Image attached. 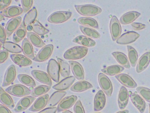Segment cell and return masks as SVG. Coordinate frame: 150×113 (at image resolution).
Here are the masks:
<instances>
[{"instance_id": "obj_53", "label": "cell", "mask_w": 150, "mask_h": 113, "mask_svg": "<svg viewBox=\"0 0 150 113\" xmlns=\"http://www.w3.org/2000/svg\"><path fill=\"white\" fill-rule=\"evenodd\" d=\"M129 111L127 110H122L119 112H117V113H129Z\"/></svg>"}, {"instance_id": "obj_55", "label": "cell", "mask_w": 150, "mask_h": 113, "mask_svg": "<svg viewBox=\"0 0 150 113\" xmlns=\"http://www.w3.org/2000/svg\"><path fill=\"white\" fill-rule=\"evenodd\" d=\"M4 16L2 15V14H1V21L3 20L4 19Z\"/></svg>"}, {"instance_id": "obj_9", "label": "cell", "mask_w": 150, "mask_h": 113, "mask_svg": "<svg viewBox=\"0 0 150 113\" xmlns=\"http://www.w3.org/2000/svg\"><path fill=\"white\" fill-rule=\"evenodd\" d=\"M140 36L138 33L131 31L126 33L121 36L117 41L118 44L127 45L134 42Z\"/></svg>"}, {"instance_id": "obj_24", "label": "cell", "mask_w": 150, "mask_h": 113, "mask_svg": "<svg viewBox=\"0 0 150 113\" xmlns=\"http://www.w3.org/2000/svg\"><path fill=\"white\" fill-rule=\"evenodd\" d=\"M150 62V52H147L140 58L137 64L136 71L138 73L141 72L147 67Z\"/></svg>"}, {"instance_id": "obj_35", "label": "cell", "mask_w": 150, "mask_h": 113, "mask_svg": "<svg viewBox=\"0 0 150 113\" xmlns=\"http://www.w3.org/2000/svg\"><path fill=\"white\" fill-rule=\"evenodd\" d=\"M31 30H33L36 34L40 36H43L47 34L49 32V30L37 20H35L31 24L30 26Z\"/></svg>"}, {"instance_id": "obj_25", "label": "cell", "mask_w": 150, "mask_h": 113, "mask_svg": "<svg viewBox=\"0 0 150 113\" xmlns=\"http://www.w3.org/2000/svg\"><path fill=\"white\" fill-rule=\"evenodd\" d=\"M22 49L25 56L32 60L35 59V57L33 45L28 38H25L23 40L22 44Z\"/></svg>"}, {"instance_id": "obj_12", "label": "cell", "mask_w": 150, "mask_h": 113, "mask_svg": "<svg viewBox=\"0 0 150 113\" xmlns=\"http://www.w3.org/2000/svg\"><path fill=\"white\" fill-rule=\"evenodd\" d=\"M49 97V96L47 94L41 96L36 100L29 110L32 112L40 111L45 108L48 104Z\"/></svg>"}, {"instance_id": "obj_10", "label": "cell", "mask_w": 150, "mask_h": 113, "mask_svg": "<svg viewBox=\"0 0 150 113\" xmlns=\"http://www.w3.org/2000/svg\"><path fill=\"white\" fill-rule=\"evenodd\" d=\"M77 99V97L75 95H71L64 98L58 105V112L64 111L71 108L74 104Z\"/></svg>"}, {"instance_id": "obj_18", "label": "cell", "mask_w": 150, "mask_h": 113, "mask_svg": "<svg viewBox=\"0 0 150 113\" xmlns=\"http://www.w3.org/2000/svg\"><path fill=\"white\" fill-rule=\"evenodd\" d=\"M72 71L75 78L78 80H83L84 78L83 69L81 64L78 62L73 61H70Z\"/></svg>"}, {"instance_id": "obj_7", "label": "cell", "mask_w": 150, "mask_h": 113, "mask_svg": "<svg viewBox=\"0 0 150 113\" xmlns=\"http://www.w3.org/2000/svg\"><path fill=\"white\" fill-rule=\"evenodd\" d=\"M110 30L111 36L113 41L118 39L122 33V28L117 16H113L110 23Z\"/></svg>"}, {"instance_id": "obj_38", "label": "cell", "mask_w": 150, "mask_h": 113, "mask_svg": "<svg viewBox=\"0 0 150 113\" xmlns=\"http://www.w3.org/2000/svg\"><path fill=\"white\" fill-rule=\"evenodd\" d=\"M4 48L12 53L18 54L22 52V48L18 44L12 42H6L3 44Z\"/></svg>"}, {"instance_id": "obj_20", "label": "cell", "mask_w": 150, "mask_h": 113, "mask_svg": "<svg viewBox=\"0 0 150 113\" xmlns=\"http://www.w3.org/2000/svg\"><path fill=\"white\" fill-rule=\"evenodd\" d=\"M129 95L126 88L124 86L121 87L118 96V102L120 109H124L129 102Z\"/></svg>"}, {"instance_id": "obj_36", "label": "cell", "mask_w": 150, "mask_h": 113, "mask_svg": "<svg viewBox=\"0 0 150 113\" xmlns=\"http://www.w3.org/2000/svg\"><path fill=\"white\" fill-rule=\"evenodd\" d=\"M27 37L30 42L36 47L41 48L45 45L43 41L35 33L28 32L27 33Z\"/></svg>"}, {"instance_id": "obj_26", "label": "cell", "mask_w": 150, "mask_h": 113, "mask_svg": "<svg viewBox=\"0 0 150 113\" xmlns=\"http://www.w3.org/2000/svg\"><path fill=\"white\" fill-rule=\"evenodd\" d=\"M141 15L136 11L129 12L123 14L120 19V22L122 25H127L131 23Z\"/></svg>"}, {"instance_id": "obj_29", "label": "cell", "mask_w": 150, "mask_h": 113, "mask_svg": "<svg viewBox=\"0 0 150 113\" xmlns=\"http://www.w3.org/2000/svg\"><path fill=\"white\" fill-rule=\"evenodd\" d=\"M26 32V26L23 22L22 23L14 33L13 37V42L16 43L20 42L25 38Z\"/></svg>"}, {"instance_id": "obj_15", "label": "cell", "mask_w": 150, "mask_h": 113, "mask_svg": "<svg viewBox=\"0 0 150 113\" xmlns=\"http://www.w3.org/2000/svg\"><path fill=\"white\" fill-rule=\"evenodd\" d=\"M16 76V70L15 66L11 65L6 71L4 77L2 86L6 87L13 83Z\"/></svg>"}, {"instance_id": "obj_41", "label": "cell", "mask_w": 150, "mask_h": 113, "mask_svg": "<svg viewBox=\"0 0 150 113\" xmlns=\"http://www.w3.org/2000/svg\"><path fill=\"white\" fill-rule=\"evenodd\" d=\"M127 48L130 64L133 67H134L136 66L138 58L137 53L134 48L130 45H127Z\"/></svg>"}, {"instance_id": "obj_23", "label": "cell", "mask_w": 150, "mask_h": 113, "mask_svg": "<svg viewBox=\"0 0 150 113\" xmlns=\"http://www.w3.org/2000/svg\"><path fill=\"white\" fill-rule=\"evenodd\" d=\"M23 9L16 6L8 7L4 10L1 11V14L7 18H11L17 17L23 12Z\"/></svg>"}, {"instance_id": "obj_17", "label": "cell", "mask_w": 150, "mask_h": 113, "mask_svg": "<svg viewBox=\"0 0 150 113\" xmlns=\"http://www.w3.org/2000/svg\"><path fill=\"white\" fill-rule=\"evenodd\" d=\"M36 98L31 96H28L21 99L17 105L14 111L16 112H20L24 111L28 109L33 102L35 100Z\"/></svg>"}, {"instance_id": "obj_51", "label": "cell", "mask_w": 150, "mask_h": 113, "mask_svg": "<svg viewBox=\"0 0 150 113\" xmlns=\"http://www.w3.org/2000/svg\"><path fill=\"white\" fill-rule=\"evenodd\" d=\"M57 110L56 107H50L43 109L38 113H55Z\"/></svg>"}, {"instance_id": "obj_34", "label": "cell", "mask_w": 150, "mask_h": 113, "mask_svg": "<svg viewBox=\"0 0 150 113\" xmlns=\"http://www.w3.org/2000/svg\"><path fill=\"white\" fill-rule=\"evenodd\" d=\"M37 16V11L35 8H33L25 14L23 20V23L27 27L30 26L34 21L36 20Z\"/></svg>"}, {"instance_id": "obj_21", "label": "cell", "mask_w": 150, "mask_h": 113, "mask_svg": "<svg viewBox=\"0 0 150 113\" xmlns=\"http://www.w3.org/2000/svg\"><path fill=\"white\" fill-rule=\"evenodd\" d=\"M11 58L14 63L20 67L28 66L32 64V62L30 58L23 55L12 54Z\"/></svg>"}, {"instance_id": "obj_46", "label": "cell", "mask_w": 150, "mask_h": 113, "mask_svg": "<svg viewBox=\"0 0 150 113\" xmlns=\"http://www.w3.org/2000/svg\"><path fill=\"white\" fill-rule=\"evenodd\" d=\"M75 113H85L80 100L77 101L74 107Z\"/></svg>"}, {"instance_id": "obj_33", "label": "cell", "mask_w": 150, "mask_h": 113, "mask_svg": "<svg viewBox=\"0 0 150 113\" xmlns=\"http://www.w3.org/2000/svg\"><path fill=\"white\" fill-rule=\"evenodd\" d=\"M124 68L119 65H114L101 69L103 73L109 76H114L121 73L124 70Z\"/></svg>"}, {"instance_id": "obj_56", "label": "cell", "mask_w": 150, "mask_h": 113, "mask_svg": "<svg viewBox=\"0 0 150 113\" xmlns=\"http://www.w3.org/2000/svg\"><path fill=\"white\" fill-rule=\"evenodd\" d=\"M149 113H150V103L149 104Z\"/></svg>"}, {"instance_id": "obj_27", "label": "cell", "mask_w": 150, "mask_h": 113, "mask_svg": "<svg viewBox=\"0 0 150 113\" xmlns=\"http://www.w3.org/2000/svg\"><path fill=\"white\" fill-rule=\"evenodd\" d=\"M0 101L2 104L11 109L14 107L13 101L8 93H7L1 87L0 88Z\"/></svg>"}, {"instance_id": "obj_48", "label": "cell", "mask_w": 150, "mask_h": 113, "mask_svg": "<svg viewBox=\"0 0 150 113\" xmlns=\"http://www.w3.org/2000/svg\"><path fill=\"white\" fill-rule=\"evenodd\" d=\"M6 33L5 30L1 25H0V40L1 42L4 43L6 42Z\"/></svg>"}, {"instance_id": "obj_40", "label": "cell", "mask_w": 150, "mask_h": 113, "mask_svg": "<svg viewBox=\"0 0 150 113\" xmlns=\"http://www.w3.org/2000/svg\"><path fill=\"white\" fill-rule=\"evenodd\" d=\"M79 28L83 34L88 37L93 38H98L100 37V33L93 29L82 26H80Z\"/></svg>"}, {"instance_id": "obj_28", "label": "cell", "mask_w": 150, "mask_h": 113, "mask_svg": "<svg viewBox=\"0 0 150 113\" xmlns=\"http://www.w3.org/2000/svg\"><path fill=\"white\" fill-rule=\"evenodd\" d=\"M66 94V92L62 91H57L53 93L48 100V107H53L55 106L60 102Z\"/></svg>"}, {"instance_id": "obj_5", "label": "cell", "mask_w": 150, "mask_h": 113, "mask_svg": "<svg viewBox=\"0 0 150 113\" xmlns=\"http://www.w3.org/2000/svg\"><path fill=\"white\" fill-rule=\"evenodd\" d=\"M6 92L16 97H21L30 94V90L25 86L17 85L10 86L6 89Z\"/></svg>"}, {"instance_id": "obj_19", "label": "cell", "mask_w": 150, "mask_h": 113, "mask_svg": "<svg viewBox=\"0 0 150 113\" xmlns=\"http://www.w3.org/2000/svg\"><path fill=\"white\" fill-rule=\"evenodd\" d=\"M76 78L73 76L65 78L59 83L53 86V88L59 91L66 90L69 89L74 83Z\"/></svg>"}, {"instance_id": "obj_52", "label": "cell", "mask_w": 150, "mask_h": 113, "mask_svg": "<svg viewBox=\"0 0 150 113\" xmlns=\"http://www.w3.org/2000/svg\"><path fill=\"white\" fill-rule=\"evenodd\" d=\"M0 113H12L5 106L0 105Z\"/></svg>"}, {"instance_id": "obj_14", "label": "cell", "mask_w": 150, "mask_h": 113, "mask_svg": "<svg viewBox=\"0 0 150 113\" xmlns=\"http://www.w3.org/2000/svg\"><path fill=\"white\" fill-rule=\"evenodd\" d=\"M31 73L34 77L40 82L48 86L52 85L51 78L47 73L40 70H33L31 71Z\"/></svg>"}, {"instance_id": "obj_13", "label": "cell", "mask_w": 150, "mask_h": 113, "mask_svg": "<svg viewBox=\"0 0 150 113\" xmlns=\"http://www.w3.org/2000/svg\"><path fill=\"white\" fill-rule=\"evenodd\" d=\"M106 103L105 96L102 90H99L96 94L94 101V110L98 112L103 109Z\"/></svg>"}, {"instance_id": "obj_1", "label": "cell", "mask_w": 150, "mask_h": 113, "mask_svg": "<svg viewBox=\"0 0 150 113\" xmlns=\"http://www.w3.org/2000/svg\"><path fill=\"white\" fill-rule=\"evenodd\" d=\"M88 51V49L85 47H74L67 50L64 54V57L69 60L81 59L86 56Z\"/></svg>"}, {"instance_id": "obj_11", "label": "cell", "mask_w": 150, "mask_h": 113, "mask_svg": "<svg viewBox=\"0 0 150 113\" xmlns=\"http://www.w3.org/2000/svg\"><path fill=\"white\" fill-rule=\"evenodd\" d=\"M22 21L21 16H17L11 19L7 23L5 31L7 36L9 37L20 25Z\"/></svg>"}, {"instance_id": "obj_54", "label": "cell", "mask_w": 150, "mask_h": 113, "mask_svg": "<svg viewBox=\"0 0 150 113\" xmlns=\"http://www.w3.org/2000/svg\"><path fill=\"white\" fill-rule=\"evenodd\" d=\"M62 113H73L71 111H69V110H65V111H64L62 112Z\"/></svg>"}, {"instance_id": "obj_57", "label": "cell", "mask_w": 150, "mask_h": 113, "mask_svg": "<svg viewBox=\"0 0 150 113\" xmlns=\"http://www.w3.org/2000/svg\"></svg>"}, {"instance_id": "obj_43", "label": "cell", "mask_w": 150, "mask_h": 113, "mask_svg": "<svg viewBox=\"0 0 150 113\" xmlns=\"http://www.w3.org/2000/svg\"><path fill=\"white\" fill-rule=\"evenodd\" d=\"M18 77L19 81L24 85L30 87H35V82L30 76L26 74H19Z\"/></svg>"}, {"instance_id": "obj_49", "label": "cell", "mask_w": 150, "mask_h": 113, "mask_svg": "<svg viewBox=\"0 0 150 113\" xmlns=\"http://www.w3.org/2000/svg\"><path fill=\"white\" fill-rule=\"evenodd\" d=\"M11 2V0H1L0 1V10L2 11L9 6Z\"/></svg>"}, {"instance_id": "obj_2", "label": "cell", "mask_w": 150, "mask_h": 113, "mask_svg": "<svg viewBox=\"0 0 150 113\" xmlns=\"http://www.w3.org/2000/svg\"><path fill=\"white\" fill-rule=\"evenodd\" d=\"M77 12L81 15L86 16H95L102 12L101 9L98 6L91 4L74 6Z\"/></svg>"}, {"instance_id": "obj_47", "label": "cell", "mask_w": 150, "mask_h": 113, "mask_svg": "<svg viewBox=\"0 0 150 113\" xmlns=\"http://www.w3.org/2000/svg\"><path fill=\"white\" fill-rule=\"evenodd\" d=\"M8 56V52L6 50H3L0 53V63L1 64L4 63Z\"/></svg>"}, {"instance_id": "obj_39", "label": "cell", "mask_w": 150, "mask_h": 113, "mask_svg": "<svg viewBox=\"0 0 150 113\" xmlns=\"http://www.w3.org/2000/svg\"><path fill=\"white\" fill-rule=\"evenodd\" d=\"M77 21L81 25L88 27L98 29L99 26L97 21L93 18L89 17H81L77 20Z\"/></svg>"}, {"instance_id": "obj_50", "label": "cell", "mask_w": 150, "mask_h": 113, "mask_svg": "<svg viewBox=\"0 0 150 113\" xmlns=\"http://www.w3.org/2000/svg\"><path fill=\"white\" fill-rule=\"evenodd\" d=\"M131 25L134 30L135 31L142 30L146 27V25L140 23H132Z\"/></svg>"}, {"instance_id": "obj_37", "label": "cell", "mask_w": 150, "mask_h": 113, "mask_svg": "<svg viewBox=\"0 0 150 113\" xmlns=\"http://www.w3.org/2000/svg\"><path fill=\"white\" fill-rule=\"evenodd\" d=\"M57 60L59 65L60 73L62 76L65 78L69 77L71 74L69 65L61 59L58 58Z\"/></svg>"}, {"instance_id": "obj_8", "label": "cell", "mask_w": 150, "mask_h": 113, "mask_svg": "<svg viewBox=\"0 0 150 113\" xmlns=\"http://www.w3.org/2000/svg\"><path fill=\"white\" fill-rule=\"evenodd\" d=\"M54 48V45L52 44L45 45L38 52L33 60L38 62H43L47 60L52 55Z\"/></svg>"}, {"instance_id": "obj_4", "label": "cell", "mask_w": 150, "mask_h": 113, "mask_svg": "<svg viewBox=\"0 0 150 113\" xmlns=\"http://www.w3.org/2000/svg\"><path fill=\"white\" fill-rule=\"evenodd\" d=\"M72 13L68 11H59L52 14L48 18V22L54 23H64L71 18Z\"/></svg>"}, {"instance_id": "obj_3", "label": "cell", "mask_w": 150, "mask_h": 113, "mask_svg": "<svg viewBox=\"0 0 150 113\" xmlns=\"http://www.w3.org/2000/svg\"><path fill=\"white\" fill-rule=\"evenodd\" d=\"M48 75L55 82H59L60 79V68L59 63L55 60L51 59L47 67Z\"/></svg>"}, {"instance_id": "obj_16", "label": "cell", "mask_w": 150, "mask_h": 113, "mask_svg": "<svg viewBox=\"0 0 150 113\" xmlns=\"http://www.w3.org/2000/svg\"><path fill=\"white\" fill-rule=\"evenodd\" d=\"M129 97L132 102L141 113H144L146 108V103L144 100L137 94L131 93Z\"/></svg>"}, {"instance_id": "obj_22", "label": "cell", "mask_w": 150, "mask_h": 113, "mask_svg": "<svg viewBox=\"0 0 150 113\" xmlns=\"http://www.w3.org/2000/svg\"><path fill=\"white\" fill-rule=\"evenodd\" d=\"M115 78L122 85L130 88H134L137 86V84L131 77L127 74H121L115 76Z\"/></svg>"}, {"instance_id": "obj_31", "label": "cell", "mask_w": 150, "mask_h": 113, "mask_svg": "<svg viewBox=\"0 0 150 113\" xmlns=\"http://www.w3.org/2000/svg\"><path fill=\"white\" fill-rule=\"evenodd\" d=\"M73 42L87 47L95 46L96 43L90 38L84 36H79L75 38L72 41Z\"/></svg>"}, {"instance_id": "obj_30", "label": "cell", "mask_w": 150, "mask_h": 113, "mask_svg": "<svg viewBox=\"0 0 150 113\" xmlns=\"http://www.w3.org/2000/svg\"><path fill=\"white\" fill-rule=\"evenodd\" d=\"M93 86L91 83L86 81L78 82L72 86L71 90L74 92H81L92 88Z\"/></svg>"}, {"instance_id": "obj_42", "label": "cell", "mask_w": 150, "mask_h": 113, "mask_svg": "<svg viewBox=\"0 0 150 113\" xmlns=\"http://www.w3.org/2000/svg\"><path fill=\"white\" fill-rule=\"evenodd\" d=\"M50 86L41 85L38 86L31 92L30 95L34 97H37L47 93L50 89Z\"/></svg>"}, {"instance_id": "obj_32", "label": "cell", "mask_w": 150, "mask_h": 113, "mask_svg": "<svg viewBox=\"0 0 150 113\" xmlns=\"http://www.w3.org/2000/svg\"><path fill=\"white\" fill-rule=\"evenodd\" d=\"M112 55L118 63L123 67L127 69L130 68L129 60L125 54L122 52H115L112 53Z\"/></svg>"}, {"instance_id": "obj_45", "label": "cell", "mask_w": 150, "mask_h": 113, "mask_svg": "<svg viewBox=\"0 0 150 113\" xmlns=\"http://www.w3.org/2000/svg\"><path fill=\"white\" fill-rule=\"evenodd\" d=\"M24 13H26L30 10L32 7L33 1L32 0H22L21 1Z\"/></svg>"}, {"instance_id": "obj_6", "label": "cell", "mask_w": 150, "mask_h": 113, "mask_svg": "<svg viewBox=\"0 0 150 113\" xmlns=\"http://www.w3.org/2000/svg\"><path fill=\"white\" fill-rule=\"evenodd\" d=\"M98 79L99 84L103 92L109 97L112 95L113 87L109 78L102 73L99 74Z\"/></svg>"}, {"instance_id": "obj_44", "label": "cell", "mask_w": 150, "mask_h": 113, "mask_svg": "<svg viewBox=\"0 0 150 113\" xmlns=\"http://www.w3.org/2000/svg\"><path fill=\"white\" fill-rule=\"evenodd\" d=\"M137 90L147 102H150V90L143 87L137 88Z\"/></svg>"}]
</instances>
